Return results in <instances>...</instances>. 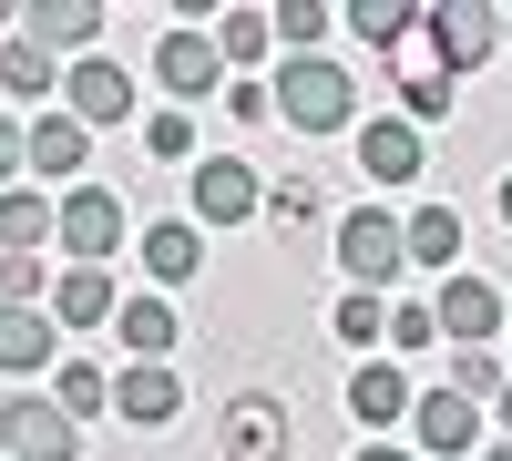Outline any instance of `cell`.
<instances>
[{
    "label": "cell",
    "instance_id": "1",
    "mask_svg": "<svg viewBox=\"0 0 512 461\" xmlns=\"http://www.w3.org/2000/svg\"><path fill=\"white\" fill-rule=\"evenodd\" d=\"M267 93H277V113L297 123V134H349V123H359V82L338 72L328 52H287V72L267 82Z\"/></svg>",
    "mask_w": 512,
    "mask_h": 461
},
{
    "label": "cell",
    "instance_id": "2",
    "mask_svg": "<svg viewBox=\"0 0 512 461\" xmlns=\"http://www.w3.org/2000/svg\"><path fill=\"white\" fill-rule=\"evenodd\" d=\"M338 267H349V287H400V267H410V236H400V216H379V205H359V216H338Z\"/></svg>",
    "mask_w": 512,
    "mask_h": 461
},
{
    "label": "cell",
    "instance_id": "3",
    "mask_svg": "<svg viewBox=\"0 0 512 461\" xmlns=\"http://www.w3.org/2000/svg\"><path fill=\"white\" fill-rule=\"evenodd\" d=\"M154 82H164V93H175V113H185V103H205V93L226 103V52H216V31L175 21V31L154 41Z\"/></svg>",
    "mask_w": 512,
    "mask_h": 461
},
{
    "label": "cell",
    "instance_id": "4",
    "mask_svg": "<svg viewBox=\"0 0 512 461\" xmlns=\"http://www.w3.org/2000/svg\"><path fill=\"white\" fill-rule=\"evenodd\" d=\"M0 451H11V461H72V451H82V421H72L62 400L21 390L11 410H0Z\"/></svg>",
    "mask_w": 512,
    "mask_h": 461
},
{
    "label": "cell",
    "instance_id": "5",
    "mask_svg": "<svg viewBox=\"0 0 512 461\" xmlns=\"http://www.w3.org/2000/svg\"><path fill=\"white\" fill-rule=\"evenodd\" d=\"M185 185H195V226H246V216H267V185H256L246 154H205Z\"/></svg>",
    "mask_w": 512,
    "mask_h": 461
},
{
    "label": "cell",
    "instance_id": "6",
    "mask_svg": "<svg viewBox=\"0 0 512 461\" xmlns=\"http://www.w3.org/2000/svg\"><path fill=\"white\" fill-rule=\"evenodd\" d=\"M216 451L226 461H287L297 441H287V410L267 400V390H236L226 410H216Z\"/></svg>",
    "mask_w": 512,
    "mask_h": 461
},
{
    "label": "cell",
    "instance_id": "7",
    "mask_svg": "<svg viewBox=\"0 0 512 461\" xmlns=\"http://www.w3.org/2000/svg\"><path fill=\"white\" fill-rule=\"evenodd\" d=\"M113 246H123V195L113 185H72L62 195V257L72 267H103Z\"/></svg>",
    "mask_w": 512,
    "mask_h": 461
},
{
    "label": "cell",
    "instance_id": "8",
    "mask_svg": "<svg viewBox=\"0 0 512 461\" xmlns=\"http://www.w3.org/2000/svg\"><path fill=\"white\" fill-rule=\"evenodd\" d=\"M431 318H441L451 349H492V328H502V287H492V277H441V287H431Z\"/></svg>",
    "mask_w": 512,
    "mask_h": 461
},
{
    "label": "cell",
    "instance_id": "9",
    "mask_svg": "<svg viewBox=\"0 0 512 461\" xmlns=\"http://www.w3.org/2000/svg\"><path fill=\"white\" fill-rule=\"evenodd\" d=\"M62 113H72V123H93V134H103V123H123V113H134V72H123L113 52L72 62V82H62Z\"/></svg>",
    "mask_w": 512,
    "mask_h": 461
},
{
    "label": "cell",
    "instance_id": "10",
    "mask_svg": "<svg viewBox=\"0 0 512 461\" xmlns=\"http://www.w3.org/2000/svg\"><path fill=\"white\" fill-rule=\"evenodd\" d=\"M113 410H123L134 431H164V421L185 410V380H175L164 359H123V369H113Z\"/></svg>",
    "mask_w": 512,
    "mask_h": 461
},
{
    "label": "cell",
    "instance_id": "11",
    "mask_svg": "<svg viewBox=\"0 0 512 461\" xmlns=\"http://www.w3.org/2000/svg\"><path fill=\"white\" fill-rule=\"evenodd\" d=\"M359 175L369 185H420V123L410 113H369L359 123Z\"/></svg>",
    "mask_w": 512,
    "mask_h": 461
},
{
    "label": "cell",
    "instance_id": "12",
    "mask_svg": "<svg viewBox=\"0 0 512 461\" xmlns=\"http://www.w3.org/2000/svg\"><path fill=\"white\" fill-rule=\"evenodd\" d=\"M410 431H420L431 461H461V451L482 441V410L461 400V390H420V400H410Z\"/></svg>",
    "mask_w": 512,
    "mask_h": 461
},
{
    "label": "cell",
    "instance_id": "13",
    "mask_svg": "<svg viewBox=\"0 0 512 461\" xmlns=\"http://www.w3.org/2000/svg\"><path fill=\"white\" fill-rule=\"evenodd\" d=\"M21 31L41 41V52L93 62V52H103V0H41V11H21Z\"/></svg>",
    "mask_w": 512,
    "mask_h": 461
},
{
    "label": "cell",
    "instance_id": "14",
    "mask_svg": "<svg viewBox=\"0 0 512 461\" xmlns=\"http://www.w3.org/2000/svg\"><path fill=\"white\" fill-rule=\"evenodd\" d=\"M144 277H154V287H195V277H205V226H195V216L144 226Z\"/></svg>",
    "mask_w": 512,
    "mask_h": 461
},
{
    "label": "cell",
    "instance_id": "15",
    "mask_svg": "<svg viewBox=\"0 0 512 461\" xmlns=\"http://www.w3.org/2000/svg\"><path fill=\"white\" fill-rule=\"evenodd\" d=\"M52 349H62V318L52 308H0V369H11V380H41Z\"/></svg>",
    "mask_w": 512,
    "mask_h": 461
},
{
    "label": "cell",
    "instance_id": "16",
    "mask_svg": "<svg viewBox=\"0 0 512 461\" xmlns=\"http://www.w3.org/2000/svg\"><path fill=\"white\" fill-rule=\"evenodd\" d=\"M400 236H410V267L461 277V267H451V257H461V205H410V216H400Z\"/></svg>",
    "mask_w": 512,
    "mask_h": 461
},
{
    "label": "cell",
    "instance_id": "17",
    "mask_svg": "<svg viewBox=\"0 0 512 461\" xmlns=\"http://www.w3.org/2000/svg\"><path fill=\"white\" fill-rule=\"evenodd\" d=\"M431 41H441L451 72H472V62L502 52V11H431Z\"/></svg>",
    "mask_w": 512,
    "mask_h": 461
},
{
    "label": "cell",
    "instance_id": "18",
    "mask_svg": "<svg viewBox=\"0 0 512 461\" xmlns=\"http://www.w3.org/2000/svg\"><path fill=\"white\" fill-rule=\"evenodd\" d=\"M52 318H62V328L123 318V308H113V267H62V277H52Z\"/></svg>",
    "mask_w": 512,
    "mask_h": 461
},
{
    "label": "cell",
    "instance_id": "19",
    "mask_svg": "<svg viewBox=\"0 0 512 461\" xmlns=\"http://www.w3.org/2000/svg\"><path fill=\"white\" fill-rule=\"evenodd\" d=\"M41 236H62V205H41V185L0 195V257H41Z\"/></svg>",
    "mask_w": 512,
    "mask_h": 461
},
{
    "label": "cell",
    "instance_id": "20",
    "mask_svg": "<svg viewBox=\"0 0 512 461\" xmlns=\"http://www.w3.org/2000/svg\"><path fill=\"white\" fill-rule=\"evenodd\" d=\"M410 400H420V390L400 380V359H359V380H349V410H359L369 431H390V421H400Z\"/></svg>",
    "mask_w": 512,
    "mask_h": 461
},
{
    "label": "cell",
    "instance_id": "21",
    "mask_svg": "<svg viewBox=\"0 0 512 461\" xmlns=\"http://www.w3.org/2000/svg\"><path fill=\"white\" fill-rule=\"evenodd\" d=\"M82 154H93V123L31 113V175H82Z\"/></svg>",
    "mask_w": 512,
    "mask_h": 461
},
{
    "label": "cell",
    "instance_id": "22",
    "mask_svg": "<svg viewBox=\"0 0 512 461\" xmlns=\"http://www.w3.org/2000/svg\"><path fill=\"white\" fill-rule=\"evenodd\" d=\"M62 82H72V72H62L52 52H41L31 31H11V41H0V93H21V103H41V93H62Z\"/></svg>",
    "mask_w": 512,
    "mask_h": 461
},
{
    "label": "cell",
    "instance_id": "23",
    "mask_svg": "<svg viewBox=\"0 0 512 461\" xmlns=\"http://www.w3.org/2000/svg\"><path fill=\"white\" fill-rule=\"evenodd\" d=\"M338 21H349V41H369V52H400L410 41V0H338Z\"/></svg>",
    "mask_w": 512,
    "mask_h": 461
},
{
    "label": "cell",
    "instance_id": "24",
    "mask_svg": "<svg viewBox=\"0 0 512 461\" xmlns=\"http://www.w3.org/2000/svg\"><path fill=\"white\" fill-rule=\"evenodd\" d=\"M123 349H134V359H164V349H175V308H164V298H123Z\"/></svg>",
    "mask_w": 512,
    "mask_h": 461
},
{
    "label": "cell",
    "instance_id": "25",
    "mask_svg": "<svg viewBox=\"0 0 512 461\" xmlns=\"http://www.w3.org/2000/svg\"><path fill=\"white\" fill-rule=\"evenodd\" d=\"M216 52H226V72H236V62H267V52H277V11H226V21H216Z\"/></svg>",
    "mask_w": 512,
    "mask_h": 461
},
{
    "label": "cell",
    "instance_id": "26",
    "mask_svg": "<svg viewBox=\"0 0 512 461\" xmlns=\"http://www.w3.org/2000/svg\"><path fill=\"white\" fill-rule=\"evenodd\" d=\"M52 400L72 410V421H93V410H113V380H103L93 359H62V369H52Z\"/></svg>",
    "mask_w": 512,
    "mask_h": 461
},
{
    "label": "cell",
    "instance_id": "27",
    "mask_svg": "<svg viewBox=\"0 0 512 461\" xmlns=\"http://www.w3.org/2000/svg\"><path fill=\"white\" fill-rule=\"evenodd\" d=\"M338 339H349V349H369V339L390 349V308H379L369 287H349V298H338Z\"/></svg>",
    "mask_w": 512,
    "mask_h": 461
},
{
    "label": "cell",
    "instance_id": "28",
    "mask_svg": "<svg viewBox=\"0 0 512 461\" xmlns=\"http://www.w3.org/2000/svg\"><path fill=\"white\" fill-rule=\"evenodd\" d=\"M328 21H338V0H287V11H277V41H287V52H318Z\"/></svg>",
    "mask_w": 512,
    "mask_h": 461
},
{
    "label": "cell",
    "instance_id": "29",
    "mask_svg": "<svg viewBox=\"0 0 512 461\" xmlns=\"http://www.w3.org/2000/svg\"><path fill=\"white\" fill-rule=\"evenodd\" d=\"M410 349H441V318H431V298H400V308H390V359H410Z\"/></svg>",
    "mask_w": 512,
    "mask_h": 461
},
{
    "label": "cell",
    "instance_id": "30",
    "mask_svg": "<svg viewBox=\"0 0 512 461\" xmlns=\"http://www.w3.org/2000/svg\"><path fill=\"white\" fill-rule=\"evenodd\" d=\"M451 390H461V400H502L512 380H502V359H492V349H451Z\"/></svg>",
    "mask_w": 512,
    "mask_h": 461
},
{
    "label": "cell",
    "instance_id": "31",
    "mask_svg": "<svg viewBox=\"0 0 512 461\" xmlns=\"http://www.w3.org/2000/svg\"><path fill=\"white\" fill-rule=\"evenodd\" d=\"M144 154H164V164H195V113H144Z\"/></svg>",
    "mask_w": 512,
    "mask_h": 461
},
{
    "label": "cell",
    "instance_id": "32",
    "mask_svg": "<svg viewBox=\"0 0 512 461\" xmlns=\"http://www.w3.org/2000/svg\"><path fill=\"white\" fill-rule=\"evenodd\" d=\"M0 308H41V257H0Z\"/></svg>",
    "mask_w": 512,
    "mask_h": 461
},
{
    "label": "cell",
    "instance_id": "33",
    "mask_svg": "<svg viewBox=\"0 0 512 461\" xmlns=\"http://www.w3.org/2000/svg\"><path fill=\"white\" fill-rule=\"evenodd\" d=\"M267 216H287V226H297V216H318V185H308V175H287V185H267Z\"/></svg>",
    "mask_w": 512,
    "mask_h": 461
},
{
    "label": "cell",
    "instance_id": "34",
    "mask_svg": "<svg viewBox=\"0 0 512 461\" xmlns=\"http://www.w3.org/2000/svg\"><path fill=\"white\" fill-rule=\"evenodd\" d=\"M21 164H31V123H11V113H0V195H11V175H21Z\"/></svg>",
    "mask_w": 512,
    "mask_h": 461
},
{
    "label": "cell",
    "instance_id": "35",
    "mask_svg": "<svg viewBox=\"0 0 512 461\" xmlns=\"http://www.w3.org/2000/svg\"><path fill=\"white\" fill-rule=\"evenodd\" d=\"M226 113H236V123H267L277 93H267V82H226Z\"/></svg>",
    "mask_w": 512,
    "mask_h": 461
},
{
    "label": "cell",
    "instance_id": "36",
    "mask_svg": "<svg viewBox=\"0 0 512 461\" xmlns=\"http://www.w3.org/2000/svg\"><path fill=\"white\" fill-rule=\"evenodd\" d=\"M359 461H410V451H390V441H359Z\"/></svg>",
    "mask_w": 512,
    "mask_h": 461
},
{
    "label": "cell",
    "instance_id": "37",
    "mask_svg": "<svg viewBox=\"0 0 512 461\" xmlns=\"http://www.w3.org/2000/svg\"><path fill=\"white\" fill-rule=\"evenodd\" d=\"M502 226H512V175H502Z\"/></svg>",
    "mask_w": 512,
    "mask_h": 461
},
{
    "label": "cell",
    "instance_id": "38",
    "mask_svg": "<svg viewBox=\"0 0 512 461\" xmlns=\"http://www.w3.org/2000/svg\"><path fill=\"white\" fill-rule=\"evenodd\" d=\"M502 441H512V390H502Z\"/></svg>",
    "mask_w": 512,
    "mask_h": 461
},
{
    "label": "cell",
    "instance_id": "39",
    "mask_svg": "<svg viewBox=\"0 0 512 461\" xmlns=\"http://www.w3.org/2000/svg\"><path fill=\"white\" fill-rule=\"evenodd\" d=\"M502 52H512V11H502Z\"/></svg>",
    "mask_w": 512,
    "mask_h": 461
},
{
    "label": "cell",
    "instance_id": "40",
    "mask_svg": "<svg viewBox=\"0 0 512 461\" xmlns=\"http://www.w3.org/2000/svg\"><path fill=\"white\" fill-rule=\"evenodd\" d=\"M492 461H512V441H502V451H492Z\"/></svg>",
    "mask_w": 512,
    "mask_h": 461
},
{
    "label": "cell",
    "instance_id": "41",
    "mask_svg": "<svg viewBox=\"0 0 512 461\" xmlns=\"http://www.w3.org/2000/svg\"><path fill=\"white\" fill-rule=\"evenodd\" d=\"M0 461H11V451H0Z\"/></svg>",
    "mask_w": 512,
    "mask_h": 461
}]
</instances>
